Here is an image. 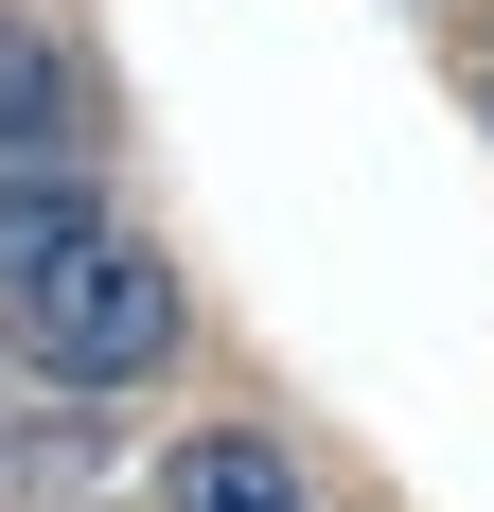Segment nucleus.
<instances>
[{"label":"nucleus","instance_id":"nucleus-1","mask_svg":"<svg viewBox=\"0 0 494 512\" xmlns=\"http://www.w3.org/2000/svg\"><path fill=\"white\" fill-rule=\"evenodd\" d=\"M18 354L53 371V389H124V371H159L177 354V265L142 248V230H89V248L53 265V283H18Z\"/></svg>","mask_w":494,"mask_h":512},{"label":"nucleus","instance_id":"nucleus-2","mask_svg":"<svg viewBox=\"0 0 494 512\" xmlns=\"http://www.w3.org/2000/svg\"><path fill=\"white\" fill-rule=\"evenodd\" d=\"M159 512H318V495H300V460H283V442H247V424H195V442L159 460Z\"/></svg>","mask_w":494,"mask_h":512},{"label":"nucleus","instance_id":"nucleus-3","mask_svg":"<svg viewBox=\"0 0 494 512\" xmlns=\"http://www.w3.org/2000/svg\"><path fill=\"white\" fill-rule=\"evenodd\" d=\"M53 159H71V71H53V36L0 18V177H53Z\"/></svg>","mask_w":494,"mask_h":512},{"label":"nucleus","instance_id":"nucleus-4","mask_svg":"<svg viewBox=\"0 0 494 512\" xmlns=\"http://www.w3.org/2000/svg\"><path fill=\"white\" fill-rule=\"evenodd\" d=\"M89 230H106V212H89V177H0V301H18V283H53Z\"/></svg>","mask_w":494,"mask_h":512}]
</instances>
